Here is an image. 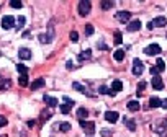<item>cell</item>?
Here are the masks:
<instances>
[{"label":"cell","mask_w":167,"mask_h":137,"mask_svg":"<svg viewBox=\"0 0 167 137\" xmlns=\"http://www.w3.org/2000/svg\"><path fill=\"white\" fill-rule=\"evenodd\" d=\"M79 124H80V127H84V131H85V134H87V135H93L95 134V122L80 119Z\"/></svg>","instance_id":"1"},{"label":"cell","mask_w":167,"mask_h":137,"mask_svg":"<svg viewBox=\"0 0 167 137\" xmlns=\"http://www.w3.org/2000/svg\"><path fill=\"white\" fill-rule=\"evenodd\" d=\"M79 15L80 16H87L89 13H90V10H92V3L90 2H87V0H82V2L79 3Z\"/></svg>","instance_id":"2"},{"label":"cell","mask_w":167,"mask_h":137,"mask_svg":"<svg viewBox=\"0 0 167 137\" xmlns=\"http://www.w3.org/2000/svg\"><path fill=\"white\" fill-rule=\"evenodd\" d=\"M142 72H144V64H142L138 57L133 59V74H135L136 77H139V75H142Z\"/></svg>","instance_id":"3"},{"label":"cell","mask_w":167,"mask_h":137,"mask_svg":"<svg viewBox=\"0 0 167 137\" xmlns=\"http://www.w3.org/2000/svg\"><path fill=\"white\" fill-rule=\"evenodd\" d=\"M2 28L3 30H12V28H15V18L12 15H5L2 18Z\"/></svg>","instance_id":"4"},{"label":"cell","mask_w":167,"mask_h":137,"mask_svg":"<svg viewBox=\"0 0 167 137\" xmlns=\"http://www.w3.org/2000/svg\"><path fill=\"white\" fill-rule=\"evenodd\" d=\"M161 46L159 44H149V46H146L144 48V54L146 56H157V54H161Z\"/></svg>","instance_id":"5"},{"label":"cell","mask_w":167,"mask_h":137,"mask_svg":"<svg viewBox=\"0 0 167 137\" xmlns=\"http://www.w3.org/2000/svg\"><path fill=\"white\" fill-rule=\"evenodd\" d=\"M165 23H167L165 16H159V18H154L152 21L147 23V28H149V30H154L157 26H165Z\"/></svg>","instance_id":"6"},{"label":"cell","mask_w":167,"mask_h":137,"mask_svg":"<svg viewBox=\"0 0 167 137\" xmlns=\"http://www.w3.org/2000/svg\"><path fill=\"white\" fill-rule=\"evenodd\" d=\"M123 90V83L120 82V80H113V83H112V88H110V92H108V95H115V93L118 92H121Z\"/></svg>","instance_id":"7"},{"label":"cell","mask_w":167,"mask_h":137,"mask_svg":"<svg viewBox=\"0 0 167 137\" xmlns=\"http://www.w3.org/2000/svg\"><path fill=\"white\" fill-rule=\"evenodd\" d=\"M130 18H131V13H130V12L121 10V12H118V13H116V20L120 21V23H126V21H130Z\"/></svg>","instance_id":"8"},{"label":"cell","mask_w":167,"mask_h":137,"mask_svg":"<svg viewBox=\"0 0 167 137\" xmlns=\"http://www.w3.org/2000/svg\"><path fill=\"white\" fill-rule=\"evenodd\" d=\"M118 117H120V114H118L116 111H107L105 113V119H107L108 122H113V124L118 121Z\"/></svg>","instance_id":"9"},{"label":"cell","mask_w":167,"mask_h":137,"mask_svg":"<svg viewBox=\"0 0 167 137\" xmlns=\"http://www.w3.org/2000/svg\"><path fill=\"white\" fill-rule=\"evenodd\" d=\"M18 57H20V59H23V60L31 59V51L28 49V48H21L20 51H18Z\"/></svg>","instance_id":"10"},{"label":"cell","mask_w":167,"mask_h":137,"mask_svg":"<svg viewBox=\"0 0 167 137\" xmlns=\"http://www.w3.org/2000/svg\"><path fill=\"white\" fill-rule=\"evenodd\" d=\"M43 100H44V103H46V105L47 106H49V108H52V106H58V98H54V96H49V95H44V96H43Z\"/></svg>","instance_id":"11"},{"label":"cell","mask_w":167,"mask_h":137,"mask_svg":"<svg viewBox=\"0 0 167 137\" xmlns=\"http://www.w3.org/2000/svg\"><path fill=\"white\" fill-rule=\"evenodd\" d=\"M152 88L156 90H162L164 88V82H162V78L157 75V77H152Z\"/></svg>","instance_id":"12"},{"label":"cell","mask_w":167,"mask_h":137,"mask_svg":"<svg viewBox=\"0 0 167 137\" xmlns=\"http://www.w3.org/2000/svg\"><path fill=\"white\" fill-rule=\"evenodd\" d=\"M123 119H125V126H126L131 132L136 131V122H135V119H131V117H126V116L123 117Z\"/></svg>","instance_id":"13"},{"label":"cell","mask_w":167,"mask_h":137,"mask_svg":"<svg viewBox=\"0 0 167 137\" xmlns=\"http://www.w3.org/2000/svg\"><path fill=\"white\" fill-rule=\"evenodd\" d=\"M151 127L157 132V134H164V132H165V122L162 121V119L159 121V124H154V126H151Z\"/></svg>","instance_id":"14"},{"label":"cell","mask_w":167,"mask_h":137,"mask_svg":"<svg viewBox=\"0 0 167 137\" xmlns=\"http://www.w3.org/2000/svg\"><path fill=\"white\" fill-rule=\"evenodd\" d=\"M90 57H92V51H90V49H85V51H82V52L79 54V60H80V62L89 60Z\"/></svg>","instance_id":"15"},{"label":"cell","mask_w":167,"mask_h":137,"mask_svg":"<svg viewBox=\"0 0 167 137\" xmlns=\"http://www.w3.org/2000/svg\"><path fill=\"white\" fill-rule=\"evenodd\" d=\"M139 28H141V21L139 20H135V21H131L130 25L126 26V30L128 31H138Z\"/></svg>","instance_id":"16"},{"label":"cell","mask_w":167,"mask_h":137,"mask_svg":"<svg viewBox=\"0 0 167 137\" xmlns=\"http://www.w3.org/2000/svg\"><path fill=\"white\" fill-rule=\"evenodd\" d=\"M30 87H31V90H38V88H43V87H44V78H36L35 82H33V83L30 85Z\"/></svg>","instance_id":"17"},{"label":"cell","mask_w":167,"mask_h":137,"mask_svg":"<svg viewBox=\"0 0 167 137\" xmlns=\"http://www.w3.org/2000/svg\"><path fill=\"white\" fill-rule=\"evenodd\" d=\"M51 116H52V110H51V108H49V110H47V108H46V110L41 113L40 119H41V122H44V121L47 119V117H51Z\"/></svg>","instance_id":"18"},{"label":"cell","mask_w":167,"mask_h":137,"mask_svg":"<svg viewBox=\"0 0 167 137\" xmlns=\"http://www.w3.org/2000/svg\"><path fill=\"white\" fill-rule=\"evenodd\" d=\"M156 69H157V72H164V70H165V62H164V59L157 57V64H156Z\"/></svg>","instance_id":"19"},{"label":"cell","mask_w":167,"mask_h":137,"mask_svg":"<svg viewBox=\"0 0 167 137\" xmlns=\"http://www.w3.org/2000/svg\"><path fill=\"white\" fill-rule=\"evenodd\" d=\"M161 101L162 100H159L157 96H152L151 100H149V106L151 108H161Z\"/></svg>","instance_id":"20"},{"label":"cell","mask_w":167,"mask_h":137,"mask_svg":"<svg viewBox=\"0 0 167 137\" xmlns=\"http://www.w3.org/2000/svg\"><path fill=\"white\" fill-rule=\"evenodd\" d=\"M113 57H115L118 62H121L123 59H125V51H121V49H118V51H115L113 52Z\"/></svg>","instance_id":"21"},{"label":"cell","mask_w":167,"mask_h":137,"mask_svg":"<svg viewBox=\"0 0 167 137\" xmlns=\"http://www.w3.org/2000/svg\"><path fill=\"white\" fill-rule=\"evenodd\" d=\"M139 101H130V103H128V110H130V111H138V110H139Z\"/></svg>","instance_id":"22"},{"label":"cell","mask_w":167,"mask_h":137,"mask_svg":"<svg viewBox=\"0 0 167 137\" xmlns=\"http://www.w3.org/2000/svg\"><path fill=\"white\" fill-rule=\"evenodd\" d=\"M25 21H26V20H25V16H23V15H20V16H18V20H17V26H15L18 31H20L21 28L25 26Z\"/></svg>","instance_id":"23"},{"label":"cell","mask_w":167,"mask_h":137,"mask_svg":"<svg viewBox=\"0 0 167 137\" xmlns=\"http://www.w3.org/2000/svg\"><path fill=\"white\" fill-rule=\"evenodd\" d=\"M18 85H20L21 88L28 87V77L26 75H20V78H18Z\"/></svg>","instance_id":"24"},{"label":"cell","mask_w":167,"mask_h":137,"mask_svg":"<svg viewBox=\"0 0 167 137\" xmlns=\"http://www.w3.org/2000/svg\"><path fill=\"white\" fill-rule=\"evenodd\" d=\"M58 129H61L63 132H69L70 131V124L69 122H61V124H58Z\"/></svg>","instance_id":"25"},{"label":"cell","mask_w":167,"mask_h":137,"mask_svg":"<svg viewBox=\"0 0 167 137\" xmlns=\"http://www.w3.org/2000/svg\"><path fill=\"white\" fill-rule=\"evenodd\" d=\"M77 116L80 117V119H84V117L89 116V111L85 110V108H79V110H77Z\"/></svg>","instance_id":"26"},{"label":"cell","mask_w":167,"mask_h":137,"mask_svg":"<svg viewBox=\"0 0 167 137\" xmlns=\"http://www.w3.org/2000/svg\"><path fill=\"white\" fill-rule=\"evenodd\" d=\"M17 70H18V74H20V75H26L28 67H26L25 64H18V65H17Z\"/></svg>","instance_id":"27"},{"label":"cell","mask_w":167,"mask_h":137,"mask_svg":"<svg viewBox=\"0 0 167 137\" xmlns=\"http://www.w3.org/2000/svg\"><path fill=\"white\" fill-rule=\"evenodd\" d=\"M113 5H115V2H110V0L102 2V8H103V10H110V8H113Z\"/></svg>","instance_id":"28"},{"label":"cell","mask_w":167,"mask_h":137,"mask_svg":"<svg viewBox=\"0 0 167 137\" xmlns=\"http://www.w3.org/2000/svg\"><path fill=\"white\" fill-rule=\"evenodd\" d=\"M10 80H2L0 82V92H3V90H7V88H10Z\"/></svg>","instance_id":"29"},{"label":"cell","mask_w":167,"mask_h":137,"mask_svg":"<svg viewBox=\"0 0 167 137\" xmlns=\"http://www.w3.org/2000/svg\"><path fill=\"white\" fill-rule=\"evenodd\" d=\"M38 39H40V42H43V44H46V42H51V36L40 34V36H38Z\"/></svg>","instance_id":"30"},{"label":"cell","mask_w":167,"mask_h":137,"mask_svg":"<svg viewBox=\"0 0 167 137\" xmlns=\"http://www.w3.org/2000/svg\"><path fill=\"white\" fill-rule=\"evenodd\" d=\"M72 87L77 90V92H80V93H85V92H87V90H85V87H82V85L77 83V82H74V83H72Z\"/></svg>","instance_id":"31"},{"label":"cell","mask_w":167,"mask_h":137,"mask_svg":"<svg viewBox=\"0 0 167 137\" xmlns=\"http://www.w3.org/2000/svg\"><path fill=\"white\" fill-rule=\"evenodd\" d=\"M61 113H63V114H69V113H70V106L66 105V103H64V105H61Z\"/></svg>","instance_id":"32"},{"label":"cell","mask_w":167,"mask_h":137,"mask_svg":"<svg viewBox=\"0 0 167 137\" xmlns=\"http://www.w3.org/2000/svg\"><path fill=\"white\" fill-rule=\"evenodd\" d=\"M144 88H146V83H144V82H141L139 85H138V93H136V95H138V96H141V95H142V92H144Z\"/></svg>","instance_id":"33"},{"label":"cell","mask_w":167,"mask_h":137,"mask_svg":"<svg viewBox=\"0 0 167 137\" xmlns=\"http://www.w3.org/2000/svg\"><path fill=\"white\" fill-rule=\"evenodd\" d=\"M121 42H123V36L120 31H116L115 33V44H121Z\"/></svg>","instance_id":"34"},{"label":"cell","mask_w":167,"mask_h":137,"mask_svg":"<svg viewBox=\"0 0 167 137\" xmlns=\"http://www.w3.org/2000/svg\"><path fill=\"white\" fill-rule=\"evenodd\" d=\"M10 5H12V8H21V7H23V3L20 2V0H12Z\"/></svg>","instance_id":"35"},{"label":"cell","mask_w":167,"mask_h":137,"mask_svg":"<svg viewBox=\"0 0 167 137\" xmlns=\"http://www.w3.org/2000/svg\"><path fill=\"white\" fill-rule=\"evenodd\" d=\"M93 26L92 25H85V34H87V36H92L93 34Z\"/></svg>","instance_id":"36"},{"label":"cell","mask_w":167,"mask_h":137,"mask_svg":"<svg viewBox=\"0 0 167 137\" xmlns=\"http://www.w3.org/2000/svg\"><path fill=\"white\" fill-rule=\"evenodd\" d=\"M69 36H70V39H72L74 42H77V41H79V33H77V31H70V34H69Z\"/></svg>","instance_id":"37"},{"label":"cell","mask_w":167,"mask_h":137,"mask_svg":"<svg viewBox=\"0 0 167 137\" xmlns=\"http://www.w3.org/2000/svg\"><path fill=\"white\" fill-rule=\"evenodd\" d=\"M7 124H8V119L5 116H0V127H5Z\"/></svg>","instance_id":"38"},{"label":"cell","mask_w":167,"mask_h":137,"mask_svg":"<svg viewBox=\"0 0 167 137\" xmlns=\"http://www.w3.org/2000/svg\"><path fill=\"white\" fill-rule=\"evenodd\" d=\"M102 137H112V131L110 129H102Z\"/></svg>","instance_id":"39"},{"label":"cell","mask_w":167,"mask_h":137,"mask_svg":"<svg viewBox=\"0 0 167 137\" xmlns=\"http://www.w3.org/2000/svg\"><path fill=\"white\" fill-rule=\"evenodd\" d=\"M98 92H100V93H107V95H108V92H110V88H107V87H105V85H102V87H100V88H98Z\"/></svg>","instance_id":"40"},{"label":"cell","mask_w":167,"mask_h":137,"mask_svg":"<svg viewBox=\"0 0 167 137\" xmlns=\"http://www.w3.org/2000/svg\"><path fill=\"white\" fill-rule=\"evenodd\" d=\"M149 72H151L152 77H157V75H159V72H157V69H156V67H151V69H149Z\"/></svg>","instance_id":"41"},{"label":"cell","mask_w":167,"mask_h":137,"mask_svg":"<svg viewBox=\"0 0 167 137\" xmlns=\"http://www.w3.org/2000/svg\"><path fill=\"white\" fill-rule=\"evenodd\" d=\"M64 103L66 105H69V106H74V101L70 100V98H67V96H64Z\"/></svg>","instance_id":"42"},{"label":"cell","mask_w":167,"mask_h":137,"mask_svg":"<svg viewBox=\"0 0 167 137\" xmlns=\"http://www.w3.org/2000/svg\"><path fill=\"white\" fill-rule=\"evenodd\" d=\"M97 48H98V49H107V44H105V42H102V41H98V42H97Z\"/></svg>","instance_id":"43"},{"label":"cell","mask_w":167,"mask_h":137,"mask_svg":"<svg viewBox=\"0 0 167 137\" xmlns=\"http://www.w3.org/2000/svg\"><path fill=\"white\" fill-rule=\"evenodd\" d=\"M66 65H67V70H72L74 67H72V62H70V60H67V64H66Z\"/></svg>","instance_id":"44"},{"label":"cell","mask_w":167,"mask_h":137,"mask_svg":"<svg viewBox=\"0 0 167 137\" xmlns=\"http://www.w3.org/2000/svg\"><path fill=\"white\" fill-rule=\"evenodd\" d=\"M35 124H36L35 121H28V126H30V127H33V126H35Z\"/></svg>","instance_id":"45"},{"label":"cell","mask_w":167,"mask_h":137,"mask_svg":"<svg viewBox=\"0 0 167 137\" xmlns=\"http://www.w3.org/2000/svg\"><path fill=\"white\" fill-rule=\"evenodd\" d=\"M2 137H5V135H2Z\"/></svg>","instance_id":"46"}]
</instances>
